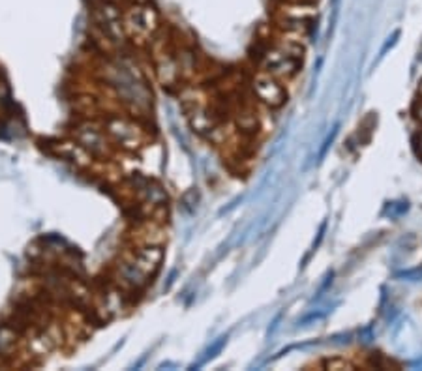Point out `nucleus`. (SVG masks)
Here are the masks:
<instances>
[{
  "instance_id": "nucleus-1",
  "label": "nucleus",
  "mask_w": 422,
  "mask_h": 371,
  "mask_svg": "<svg viewBox=\"0 0 422 371\" xmlns=\"http://www.w3.org/2000/svg\"><path fill=\"white\" fill-rule=\"evenodd\" d=\"M246 88L250 92L251 100L266 111L281 109L287 103V98H289L286 83L268 73V71L259 70V68H253V71L248 76Z\"/></svg>"
},
{
  "instance_id": "nucleus-2",
  "label": "nucleus",
  "mask_w": 422,
  "mask_h": 371,
  "mask_svg": "<svg viewBox=\"0 0 422 371\" xmlns=\"http://www.w3.org/2000/svg\"><path fill=\"white\" fill-rule=\"evenodd\" d=\"M317 21V11L313 4L306 2H295V0H283L276 6L274 26L281 31H298L308 34L313 23Z\"/></svg>"
},
{
  "instance_id": "nucleus-3",
  "label": "nucleus",
  "mask_w": 422,
  "mask_h": 371,
  "mask_svg": "<svg viewBox=\"0 0 422 371\" xmlns=\"http://www.w3.org/2000/svg\"><path fill=\"white\" fill-rule=\"evenodd\" d=\"M321 366L325 370H353L355 364L346 360V358H327V360H323Z\"/></svg>"
},
{
  "instance_id": "nucleus-4",
  "label": "nucleus",
  "mask_w": 422,
  "mask_h": 371,
  "mask_svg": "<svg viewBox=\"0 0 422 371\" xmlns=\"http://www.w3.org/2000/svg\"><path fill=\"white\" fill-rule=\"evenodd\" d=\"M413 116L417 118L418 124H422V100L415 101V106H413Z\"/></svg>"
},
{
  "instance_id": "nucleus-5",
  "label": "nucleus",
  "mask_w": 422,
  "mask_h": 371,
  "mask_svg": "<svg viewBox=\"0 0 422 371\" xmlns=\"http://www.w3.org/2000/svg\"><path fill=\"white\" fill-rule=\"evenodd\" d=\"M415 151H417V156L422 160V130L417 133V139H415Z\"/></svg>"
},
{
  "instance_id": "nucleus-6",
  "label": "nucleus",
  "mask_w": 422,
  "mask_h": 371,
  "mask_svg": "<svg viewBox=\"0 0 422 371\" xmlns=\"http://www.w3.org/2000/svg\"><path fill=\"white\" fill-rule=\"evenodd\" d=\"M295 2H306V4H313L317 0H295Z\"/></svg>"
}]
</instances>
